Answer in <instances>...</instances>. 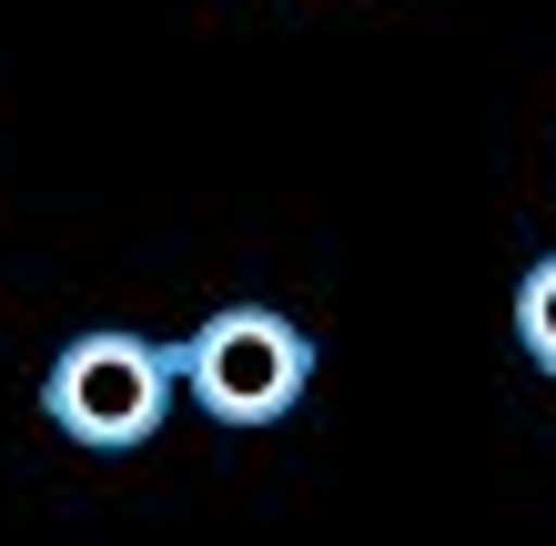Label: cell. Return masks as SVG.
<instances>
[{
  "label": "cell",
  "instance_id": "cell-1",
  "mask_svg": "<svg viewBox=\"0 0 556 546\" xmlns=\"http://www.w3.org/2000/svg\"><path fill=\"white\" fill-rule=\"evenodd\" d=\"M173 384L223 426H283L314 395V334L283 304H223L173 344Z\"/></svg>",
  "mask_w": 556,
  "mask_h": 546
},
{
  "label": "cell",
  "instance_id": "cell-2",
  "mask_svg": "<svg viewBox=\"0 0 556 546\" xmlns=\"http://www.w3.org/2000/svg\"><path fill=\"white\" fill-rule=\"evenodd\" d=\"M173 344L152 334H122V325H91L51 355L41 374V415L72 445H91V456H132V445L162 435V415H173Z\"/></svg>",
  "mask_w": 556,
  "mask_h": 546
},
{
  "label": "cell",
  "instance_id": "cell-3",
  "mask_svg": "<svg viewBox=\"0 0 556 546\" xmlns=\"http://www.w3.org/2000/svg\"><path fill=\"white\" fill-rule=\"evenodd\" d=\"M516 344H527L536 374H556V253H536L527 283H516Z\"/></svg>",
  "mask_w": 556,
  "mask_h": 546
}]
</instances>
